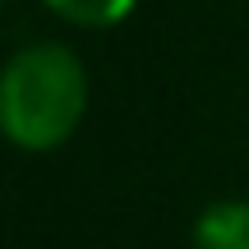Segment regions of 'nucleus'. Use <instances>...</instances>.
<instances>
[{
    "label": "nucleus",
    "instance_id": "f257e3e1",
    "mask_svg": "<svg viewBox=\"0 0 249 249\" xmlns=\"http://www.w3.org/2000/svg\"><path fill=\"white\" fill-rule=\"evenodd\" d=\"M88 79L74 51L55 42L23 46L0 79V124L23 152H51L79 129Z\"/></svg>",
    "mask_w": 249,
    "mask_h": 249
},
{
    "label": "nucleus",
    "instance_id": "f03ea898",
    "mask_svg": "<svg viewBox=\"0 0 249 249\" xmlns=\"http://www.w3.org/2000/svg\"><path fill=\"white\" fill-rule=\"evenodd\" d=\"M194 249H249V203L245 198L208 203L194 222Z\"/></svg>",
    "mask_w": 249,
    "mask_h": 249
},
{
    "label": "nucleus",
    "instance_id": "7ed1b4c3",
    "mask_svg": "<svg viewBox=\"0 0 249 249\" xmlns=\"http://www.w3.org/2000/svg\"><path fill=\"white\" fill-rule=\"evenodd\" d=\"M46 5L79 28H111L120 18H129L134 0H46Z\"/></svg>",
    "mask_w": 249,
    "mask_h": 249
}]
</instances>
